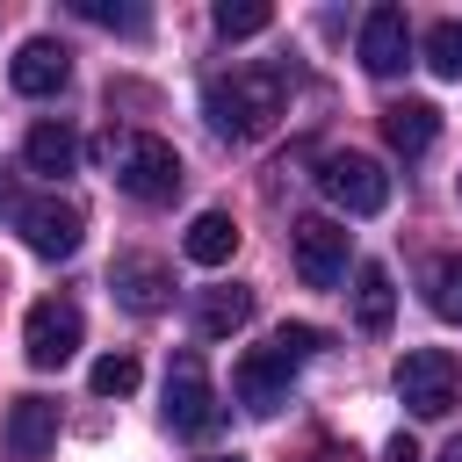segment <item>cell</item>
I'll return each instance as SVG.
<instances>
[{
    "label": "cell",
    "mask_w": 462,
    "mask_h": 462,
    "mask_svg": "<svg viewBox=\"0 0 462 462\" xmlns=\"http://www.w3.org/2000/svg\"><path fill=\"white\" fill-rule=\"evenodd\" d=\"M202 108H209V130L245 144L260 137L274 116H282V72H231V79H209L202 87Z\"/></svg>",
    "instance_id": "obj_1"
},
{
    "label": "cell",
    "mask_w": 462,
    "mask_h": 462,
    "mask_svg": "<svg viewBox=\"0 0 462 462\" xmlns=\"http://www.w3.org/2000/svg\"><path fill=\"white\" fill-rule=\"evenodd\" d=\"M101 159L116 166V188L130 202H173L180 195V152L152 130H130V137H101Z\"/></svg>",
    "instance_id": "obj_2"
},
{
    "label": "cell",
    "mask_w": 462,
    "mask_h": 462,
    "mask_svg": "<svg viewBox=\"0 0 462 462\" xmlns=\"http://www.w3.org/2000/svg\"><path fill=\"white\" fill-rule=\"evenodd\" d=\"M397 397L411 419H448L455 411V354L448 346H411L397 361Z\"/></svg>",
    "instance_id": "obj_3"
},
{
    "label": "cell",
    "mask_w": 462,
    "mask_h": 462,
    "mask_svg": "<svg viewBox=\"0 0 462 462\" xmlns=\"http://www.w3.org/2000/svg\"><path fill=\"white\" fill-rule=\"evenodd\" d=\"M217 419H224V404H217V390H209L202 354H173V368H166V426L188 433V440H202Z\"/></svg>",
    "instance_id": "obj_4"
},
{
    "label": "cell",
    "mask_w": 462,
    "mask_h": 462,
    "mask_svg": "<svg viewBox=\"0 0 462 462\" xmlns=\"http://www.w3.org/2000/svg\"><path fill=\"white\" fill-rule=\"evenodd\" d=\"M318 188H325L346 217H375V209L390 202V173H383L368 152H332V159L318 166Z\"/></svg>",
    "instance_id": "obj_5"
},
{
    "label": "cell",
    "mask_w": 462,
    "mask_h": 462,
    "mask_svg": "<svg viewBox=\"0 0 462 462\" xmlns=\"http://www.w3.org/2000/svg\"><path fill=\"white\" fill-rule=\"evenodd\" d=\"M79 339H87V325H79L72 303H58V296L29 303V318H22V354H29L36 368H65V361L79 354Z\"/></svg>",
    "instance_id": "obj_6"
},
{
    "label": "cell",
    "mask_w": 462,
    "mask_h": 462,
    "mask_svg": "<svg viewBox=\"0 0 462 462\" xmlns=\"http://www.w3.org/2000/svg\"><path fill=\"white\" fill-rule=\"evenodd\" d=\"M14 231L29 238V253L65 260V253H79V238H87V209H79V202L43 195V202H22V209H14Z\"/></svg>",
    "instance_id": "obj_7"
},
{
    "label": "cell",
    "mask_w": 462,
    "mask_h": 462,
    "mask_svg": "<svg viewBox=\"0 0 462 462\" xmlns=\"http://www.w3.org/2000/svg\"><path fill=\"white\" fill-rule=\"evenodd\" d=\"M289 253H296V274H303L310 289H332V282L346 274V224L303 217V224L289 231Z\"/></svg>",
    "instance_id": "obj_8"
},
{
    "label": "cell",
    "mask_w": 462,
    "mask_h": 462,
    "mask_svg": "<svg viewBox=\"0 0 462 462\" xmlns=\"http://www.w3.org/2000/svg\"><path fill=\"white\" fill-rule=\"evenodd\" d=\"M289 375H296V361L267 339V346H253V354L231 368V390H238V404H245V411H260V419H267V411L289 397Z\"/></svg>",
    "instance_id": "obj_9"
},
{
    "label": "cell",
    "mask_w": 462,
    "mask_h": 462,
    "mask_svg": "<svg viewBox=\"0 0 462 462\" xmlns=\"http://www.w3.org/2000/svg\"><path fill=\"white\" fill-rule=\"evenodd\" d=\"M108 282H116V303L137 310V318H159V310H166V289H173L166 260H152V253H116Z\"/></svg>",
    "instance_id": "obj_10"
},
{
    "label": "cell",
    "mask_w": 462,
    "mask_h": 462,
    "mask_svg": "<svg viewBox=\"0 0 462 462\" xmlns=\"http://www.w3.org/2000/svg\"><path fill=\"white\" fill-rule=\"evenodd\" d=\"M361 65L375 79H390V72L411 65V22L397 7H368V22H361Z\"/></svg>",
    "instance_id": "obj_11"
},
{
    "label": "cell",
    "mask_w": 462,
    "mask_h": 462,
    "mask_svg": "<svg viewBox=\"0 0 462 462\" xmlns=\"http://www.w3.org/2000/svg\"><path fill=\"white\" fill-rule=\"evenodd\" d=\"M7 79H14V94H58L65 79H72V51L65 43H51V36H29L22 51H14V65H7Z\"/></svg>",
    "instance_id": "obj_12"
},
{
    "label": "cell",
    "mask_w": 462,
    "mask_h": 462,
    "mask_svg": "<svg viewBox=\"0 0 462 462\" xmlns=\"http://www.w3.org/2000/svg\"><path fill=\"white\" fill-rule=\"evenodd\" d=\"M51 440H58V404L51 397H14L7 404V455L14 462H36V455H51Z\"/></svg>",
    "instance_id": "obj_13"
},
{
    "label": "cell",
    "mask_w": 462,
    "mask_h": 462,
    "mask_svg": "<svg viewBox=\"0 0 462 462\" xmlns=\"http://www.w3.org/2000/svg\"><path fill=\"white\" fill-rule=\"evenodd\" d=\"M383 137H390L404 159H419V152L440 137V108H433V101H390V108H383Z\"/></svg>",
    "instance_id": "obj_14"
},
{
    "label": "cell",
    "mask_w": 462,
    "mask_h": 462,
    "mask_svg": "<svg viewBox=\"0 0 462 462\" xmlns=\"http://www.w3.org/2000/svg\"><path fill=\"white\" fill-rule=\"evenodd\" d=\"M354 318H361V332H390L397 289H390V267H383V260H361V267H354Z\"/></svg>",
    "instance_id": "obj_15"
},
{
    "label": "cell",
    "mask_w": 462,
    "mask_h": 462,
    "mask_svg": "<svg viewBox=\"0 0 462 462\" xmlns=\"http://www.w3.org/2000/svg\"><path fill=\"white\" fill-rule=\"evenodd\" d=\"M22 159H29V173H72V159H79V137H72V123L43 116V123L22 137Z\"/></svg>",
    "instance_id": "obj_16"
},
{
    "label": "cell",
    "mask_w": 462,
    "mask_h": 462,
    "mask_svg": "<svg viewBox=\"0 0 462 462\" xmlns=\"http://www.w3.org/2000/svg\"><path fill=\"white\" fill-rule=\"evenodd\" d=\"M180 253H188L195 267H224V260L238 253V224H231L224 209H202V217L188 224V238H180Z\"/></svg>",
    "instance_id": "obj_17"
},
{
    "label": "cell",
    "mask_w": 462,
    "mask_h": 462,
    "mask_svg": "<svg viewBox=\"0 0 462 462\" xmlns=\"http://www.w3.org/2000/svg\"><path fill=\"white\" fill-rule=\"evenodd\" d=\"M245 318H253V289H238V282L231 289H202V303H195V332L202 339H231Z\"/></svg>",
    "instance_id": "obj_18"
},
{
    "label": "cell",
    "mask_w": 462,
    "mask_h": 462,
    "mask_svg": "<svg viewBox=\"0 0 462 462\" xmlns=\"http://www.w3.org/2000/svg\"><path fill=\"white\" fill-rule=\"evenodd\" d=\"M426 303H433L448 325H462V253L433 260V274H426Z\"/></svg>",
    "instance_id": "obj_19"
},
{
    "label": "cell",
    "mask_w": 462,
    "mask_h": 462,
    "mask_svg": "<svg viewBox=\"0 0 462 462\" xmlns=\"http://www.w3.org/2000/svg\"><path fill=\"white\" fill-rule=\"evenodd\" d=\"M209 22H217V36H224V43H238V36H260V29L274 22V7H260V0H224Z\"/></svg>",
    "instance_id": "obj_20"
},
{
    "label": "cell",
    "mask_w": 462,
    "mask_h": 462,
    "mask_svg": "<svg viewBox=\"0 0 462 462\" xmlns=\"http://www.w3.org/2000/svg\"><path fill=\"white\" fill-rule=\"evenodd\" d=\"M426 65L440 79H462V22H433L426 29Z\"/></svg>",
    "instance_id": "obj_21"
},
{
    "label": "cell",
    "mask_w": 462,
    "mask_h": 462,
    "mask_svg": "<svg viewBox=\"0 0 462 462\" xmlns=\"http://www.w3.org/2000/svg\"><path fill=\"white\" fill-rule=\"evenodd\" d=\"M94 390H101V397H130V390H137V361H130V354H101V361H94Z\"/></svg>",
    "instance_id": "obj_22"
},
{
    "label": "cell",
    "mask_w": 462,
    "mask_h": 462,
    "mask_svg": "<svg viewBox=\"0 0 462 462\" xmlns=\"http://www.w3.org/2000/svg\"><path fill=\"white\" fill-rule=\"evenodd\" d=\"M72 14H87V22H108V29H130V36H144V14H137V7H108V0H72Z\"/></svg>",
    "instance_id": "obj_23"
},
{
    "label": "cell",
    "mask_w": 462,
    "mask_h": 462,
    "mask_svg": "<svg viewBox=\"0 0 462 462\" xmlns=\"http://www.w3.org/2000/svg\"><path fill=\"white\" fill-rule=\"evenodd\" d=\"M274 346H282L289 361H310V354L325 346V332H318V325H282V332H274Z\"/></svg>",
    "instance_id": "obj_24"
},
{
    "label": "cell",
    "mask_w": 462,
    "mask_h": 462,
    "mask_svg": "<svg viewBox=\"0 0 462 462\" xmlns=\"http://www.w3.org/2000/svg\"><path fill=\"white\" fill-rule=\"evenodd\" d=\"M390 462H419V448H411V433H397V440H390Z\"/></svg>",
    "instance_id": "obj_25"
},
{
    "label": "cell",
    "mask_w": 462,
    "mask_h": 462,
    "mask_svg": "<svg viewBox=\"0 0 462 462\" xmlns=\"http://www.w3.org/2000/svg\"><path fill=\"white\" fill-rule=\"evenodd\" d=\"M440 462H462V433H455V440H448V455H440Z\"/></svg>",
    "instance_id": "obj_26"
},
{
    "label": "cell",
    "mask_w": 462,
    "mask_h": 462,
    "mask_svg": "<svg viewBox=\"0 0 462 462\" xmlns=\"http://www.w3.org/2000/svg\"><path fill=\"white\" fill-rule=\"evenodd\" d=\"M202 462H245V455H202Z\"/></svg>",
    "instance_id": "obj_27"
}]
</instances>
